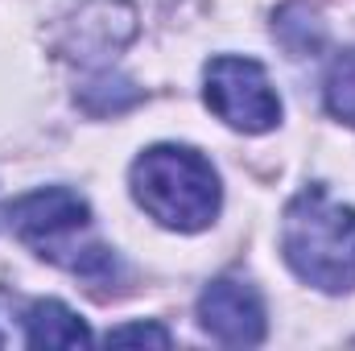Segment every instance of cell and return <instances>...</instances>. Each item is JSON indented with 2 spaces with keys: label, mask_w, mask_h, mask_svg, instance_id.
Returning a JSON list of instances; mask_svg holds the SVG:
<instances>
[{
  "label": "cell",
  "mask_w": 355,
  "mask_h": 351,
  "mask_svg": "<svg viewBox=\"0 0 355 351\" xmlns=\"http://www.w3.org/2000/svg\"><path fill=\"white\" fill-rule=\"evenodd\" d=\"M8 223L12 232L37 248L42 257L58 264H79L75 252V240L87 232L91 223V207L67 186H46V190H33V194H21L12 207H8Z\"/></svg>",
  "instance_id": "obj_4"
},
{
  "label": "cell",
  "mask_w": 355,
  "mask_h": 351,
  "mask_svg": "<svg viewBox=\"0 0 355 351\" xmlns=\"http://www.w3.org/2000/svg\"><path fill=\"white\" fill-rule=\"evenodd\" d=\"M281 252L306 285L322 293L355 289V211L335 203L322 186L302 190L285 207Z\"/></svg>",
  "instance_id": "obj_1"
},
{
  "label": "cell",
  "mask_w": 355,
  "mask_h": 351,
  "mask_svg": "<svg viewBox=\"0 0 355 351\" xmlns=\"http://www.w3.org/2000/svg\"><path fill=\"white\" fill-rule=\"evenodd\" d=\"M202 95L207 108L240 132H268L281 120V99L257 58H236V54L211 58L202 75Z\"/></svg>",
  "instance_id": "obj_3"
},
{
  "label": "cell",
  "mask_w": 355,
  "mask_h": 351,
  "mask_svg": "<svg viewBox=\"0 0 355 351\" xmlns=\"http://www.w3.org/2000/svg\"><path fill=\"white\" fill-rule=\"evenodd\" d=\"M198 323L211 339L227 348H252L265 339V302L248 281L219 277L198 298Z\"/></svg>",
  "instance_id": "obj_5"
},
{
  "label": "cell",
  "mask_w": 355,
  "mask_h": 351,
  "mask_svg": "<svg viewBox=\"0 0 355 351\" xmlns=\"http://www.w3.org/2000/svg\"><path fill=\"white\" fill-rule=\"evenodd\" d=\"M21 339H25V348H87L91 331L75 310H67L62 302L46 298V302H29L25 306Z\"/></svg>",
  "instance_id": "obj_6"
},
{
  "label": "cell",
  "mask_w": 355,
  "mask_h": 351,
  "mask_svg": "<svg viewBox=\"0 0 355 351\" xmlns=\"http://www.w3.org/2000/svg\"><path fill=\"white\" fill-rule=\"evenodd\" d=\"M107 343H153V348H170V331L157 327V323H132V327L107 331Z\"/></svg>",
  "instance_id": "obj_8"
},
{
  "label": "cell",
  "mask_w": 355,
  "mask_h": 351,
  "mask_svg": "<svg viewBox=\"0 0 355 351\" xmlns=\"http://www.w3.org/2000/svg\"><path fill=\"white\" fill-rule=\"evenodd\" d=\"M132 198L162 228L202 232L219 215V174L186 145H153L132 162Z\"/></svg>",
  "instance_id": "obj_2"
},
{
  "label": "cell",
  "mask_w": 355,
  "mask_h": 351,
  "mask_svg": "<svg viewBox=\"0 0 355 351\" xmlns=\"http://www.w3.org/2000/svg\"><path fill=\"white\" fill-rule=\"evenodd\" d=\"M17 327H25V302L0 289V348H8V343H25Z\"/></svg>",
  "instance_id": "obj_9"
},
{
  "label": "cell",
  "mask_w": 355,
  "mask_h": 351,
  "mask_svg": "<svg viewBox=\"0 0 355 351\" xmlns=\"http://www.w3.org/2000/svg\"><path fill=\"white\" fill-rule=\"evenodd\" d=\"M322 95H327V112H331L335 120L355 124V50L339 54V58L331 62Z\"/></svg>",
  "instance_id": "obj_7"
}]
</instances>
